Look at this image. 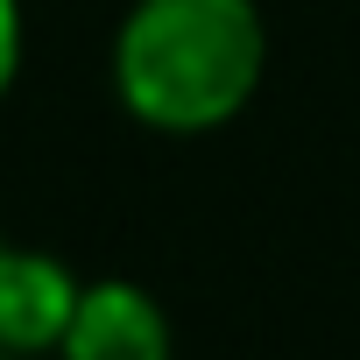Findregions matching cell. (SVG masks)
Instances as JSON below:
<instances>
[{
	"instance_id": "1",
	"label": "cell",
	"mask_w": 360,
	"mask_h": 360,
	"mask_svg": "<svg viewBox=\"0 0 360 360\" xmlns=\"http://www.w3.org/2000/svg\"><path fill=\"white\" fill-rule=\"evenodd\" d=\"M269 71L255 0H134L113 36V99L155 134L226 127Z\"/></svg>"
},
{
	"instance_id": "2",
	"label": "cell",
	"mask_w": 360,
	"mask_h": 360,
	"mask_svg": "<svg viewBox=\"0 0 360 360\" xmlns=\"http://www.w3.org/2000/svg\"><path fill=\"white\" fill-rule=\"evenodd\" d=\"M78 276L43 255V248H8L0 255V353L8 360H36V353H57L64 332H71V311H78Z\"/></svg>"
},
{
	"instance_id": "3",
	"label": "cell",
	"mask_w": 360,
	"mask_h": 360,
	"mask_svg": "<svg viewBox=\"0 0 360 360\" xmlns=\"http://www.w3.org/2000/svg\"><path fill=\"white\" fill-rule=\"evenodd\" d=\"M57 360H169V318H162V304H155L141 283H127V276L85 283Z\"/></svg>"
},
{
	"instance_id": "4",
	"label": "cell",
	"mask_w": 360,
	"mask_h": 360,
	"mask_svg": "<svg viewBox=\"0 0 360 360\" xmlns=\"http://www.w3.org/2000/svg\"><path fill=\"white\" fill-rule=\"evenodd\" d=\"M22 78V0H0V92Z\"/></svg>"
},
{
	"instance_id": "5",
	"label": "cell",
	"mask_w": 360,
	"mask_h": 360,
	"mask_svg": "<svg viewBox=\"0 0 360 360\" xmlns=\"http://www.w3.org/2000/svg\"><path fill=\"white\" fill-rule=\"evenodd\" d=\"M0 255H8V240H0Z\"/></svg>"
},
{
	"instance_id": "6",
	"label": "cell",
	"mask_w": 360,
	"mask_h": 360,
	"mask_svg": "<svg viewBox=\"0 0 360 360\" xmlns=\"http://www.w3.org/2000/svg\"><path fill=\"white\" fill-rule=\"evenodd\" d=\"M0 360H8V353H0Z\"/></svg>"
}]
</instances>
